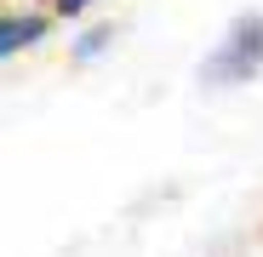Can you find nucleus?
Here are the masks:
<instances>
[{"mask_svg":"<svg viewBox=\"0 0 263 257\" xmlns=\"http://www.w3.org/2000/svg\"><path fill=\"white\" fill-rule=\"evenodd\" d=\"M92 6H98V0H52V12H58V17H86Z\"/></svg>","mask_w":263,"mask_h":257,"instance_id":"obj_4","label":"nucleus"},{"mask_svg":"<svg viewBox=\"0 0 263 257\" xmlns=\"http://www.w3.org/2000/svg\"><path fill=\"white\" fill-rule=\"evenodd\" d=\"M115 46V23H92V29H80V40H74V63H98L103 52Z\"/></svg>","mask_w":263,"mask_h":257,"instance_id":"obj_3","label":"nucleus"},{"mask_svg":"<svg viewBox=\"0 0 263 257\" xmlns=\"http://www.w3.org/2000/svg\"><path fill=\"white\" fill-rule=\"evenodd\" d=\"M257 74H263V12H235L200 63V86L229 92V86H252Z\"/></svg>","mask_w":263,"mask_h":257,"instance_id":"obj_1","label":"nucleus"},{"mask_svg":"<svg viewBox=\"0 0 263 257\" xmlns=\"http://www.w3.org/2000/svg\"><path fill=\"white\" fill-rule=\"evenodd\" d=\"M46 29H52V17L46 12H6L0 17V57H17V52H29V46H40L46 40Z\"/></svg>","mask_w":263,"mask_h":257,"instance_id":"obj_2","label":"nucleus"}]
</instances>
